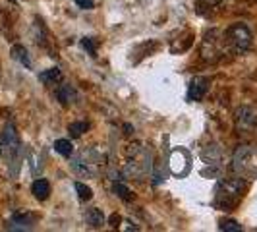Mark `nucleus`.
<instances>
[{"instance_id":"obj_1","label":"nucleus","mask_w":257,"mask_h":232,"mask_svg":"<svg viewBox=\"0 0 257 232\" xmlns=\"http://www.w3.org/2000/svg\"><path fill=\"white\" fill-rule=\"evenodd\" d=\"M245 182L242 178H222L215 186V195H213V205L220 211H230L232 207L240 203L244 197Z\"/></svg>"},{"instance_id":"obj_2","label":"nucleus","mask_w":257,"mask_h":232,"mask_svg":"<svg viewBox=\"0 0 257 232\" xmlns=\"http://www.w3.org/2000/svg\"><path fill=\"white\" fill-rule=\"evenodd\" d=\"M232 167L238 176L253 180L257 178V147L255 145H240L234 153Z\"/></svg>"},{"instance_id":"obj_3","label":"nucleus","mask_w":257,"mask_h":232,"mask_svg":"<svg viewBox=\"0 0 257 232\" xmlns=\"http://www.w3.org/2000/svg\"><path fill=\"white\" fill-rule=\"evenodd\" d=\"M222 41L226 52L242 54L251 47V31L244 24H234L222 33Z\"/></svg>"},{"instance_id":"obj_4","label":"nucleus","mask_w":257,"mask_h":232,"mask_svg":"<svg viewBox=\"0 0 257 232\" xmlns=\"http://www.w3.org/2000/svg\"><path fill=\"white\" fill-rule=\"evenodd\" d=\"M224 52H226L224 41H222V35H220L219 31L207 33L205 39H203V45H201V56L205 60H209V62H215V60H219Z\"/></svg>"},{"instance_id":"obj_5","label":"nucleus","mask_w":257,"mask_h":232,"mask_svg":"<svg viewBox=\"0 0 257 232\" xmlns=\"http://www.w3.org/2000/svg\"><path fill=\"white\" fill-rule=\"evenodd\" d=\"M236 130L240 134H253L257 130V110L251 106H240L236 110Z\"/></svg>"},{"instance_id":"obj_6","label":"nucleus","mask_w":257,"mask_h":232,"mask_svg":"<svg viewBox=\"0 0 257 232\" xmlns=\"http://www.w3.org/2000/svg\"><path fill=\"white\" fill-rule=\"evenodd\" d=\"M170 168H172V172L176 176L188 174V170L192 168V165H190V153L186 149H176L172 153V157H170Z\"/></svg>"},{"instance_id":"obj_7","label":"nucleus","mask_w":257,"mask_h":232,"mask_svg":"<svg viewBox=\"0 0 257 232\" xmlns=\"http://www.w3.org/2000/svg\"><path fill=\"white\" fill-rule=\"evenodd\" d=\"M209 77L197 76L190 81V89H188V101H201L209 91Z\"/></svg>"},{"instance_id":"obj_8","label":"nucleus","mask_w":257,"mask_h":232,"mask_svg":"<svg viewBox=\"0 0 257 232\" xmlns=\"http://www.w3.org/2000/svg\"><path fill=\"white\" fill-rule=\"evenodd\" d=\"M33 224H35V215H31V213H16L10 222H8V228H12V230H29V228H33Z\"/></svg>"},{"instance_id":"obj_9","label":"nucleus","mask_w":257,"mask_h":232,"mask_svg":"<svg viewBox=\"0 0 257 232\" xmlns=\"http://www.w3.org/2000/svg\"><path fill=\"white\" fill-rule=\"evenodd\" d=\"M56 99L60 101V104H64V106H70V104L76 103L77 93H76V89H74L72 85L64 83V85H60V87L56 89Z\"/></svg>"},{"instance_id":"obj_10","label":"nucleus","mask_w":257,"mask_h":232,"mask_svg":"<svg viewBox=\"0 0 257 232\" xmlns=\"http://www.w3.org/2000/svg\"><path fill=\"white\" fill-rule=\"evenodd\" d=\"M31 193L37 197L39 201L49 199V195H51V184H49V180H45V178L35 180L33 182V186H31Z\"/></svg>"},{"instance_id":"obj_11","label":"nucleus","mask_w":257,"mask_h":232,"mask_svg":"<svg viewBox=\"0 0 257 232\" xmlns=\"http://www.w3.org/2000/svg\"><path fill=\"white\" fill-rule=\"evenodd\" d=\"M85 222L89 224L91 228H101L104 224V215L101 209H97V207H93L89 209L87 213H85Z\"/></svg>"},{"instance_id":"obj_12","label":"nucleus","mask_w":257,"mask_h":232,"mask_svg":"<svg viewBox=\"0 0 257 232\" xmlns=\"http://www.w3.org/2000/svg\"><path fill=\"white\" fill-rule=\"evenodd\" d=\"M12 58L14 60H18L22 66H26L27 70L31 68V58H29V52H27L26 47H22V45H14L12 47Z\"/></svg>"},{"instance_id":"obj_13","label":"nucleus","mask_w":257,"mask_h":232,"mask_svg":"<svg viewBox=\"0 0 257 232\" xmlns=\"http://www.w3.org/2000/svg\"><path fill=\"white\" fill-rule=\"evenodd\" d=\"M54 151L60 153L62 157H72L74 145H72L70 140H56V142H54Z\"/></svg>"},{"instance_id":"obj_14","label":"nucleus","mask_w":257,"mask_h":232,"mask_svg":"<svg viewBox=\"0 0 257 232\" xmlns=\"http://www.w3.org/2000/svg\"><path fill=\"white\" fill-rule=\"evenodd\" d=\"M112 192H114L120 199H124V201H132V199H134L132 190H130L128 186H124L122 182H114V184H112Z\"/></svg>"},{"instance_id":"obj_15","label":"nucleus","mask_w":257,"mask_h":232,"mask_svg":"<svg viewBox=\"0 0 257 232\" xmlns=\"http://www.w3.org/2000/svg\"><path fill=\"white\" fill-rule=\"evenodd\" d=\"M87 130H89V124H87V122H72V124L68 126V134L76 140V138H81Z\"/></svg>"},{"instance_id":"obj_16","label":"nucleus","mask_w":257,"mask_h":232,"mask_svg":"<svg viewBox=\"0 0 257 232\" xmlns=\"http://www.w3.org/2000/svg\"><path fill=\"white\" fill-rule=\"evenodd\" d=\"M60 77H62L60 70H58V68H51V70L43 72V74L39 76V79H41L43 83H56V81H60Z\"/></svg>"},{"instance_id":"obj_17","label":"nucleus","mask_w":257,"mask_h":232,"mask_svg":"<svg viewBox=\"0 0 257 232\" xmlns=\"http://www.w3.org/2000/svg\"><path fill=\"white\" fill-rule=\"evenodd\" d=\"M74 188H76L77 197H79L81 201H89L91 197H93V190H91L89 186H85L83 182H76V184H74Z\"/></svg>"},{"instance_id":"obj_18","label":"nucleus","mask_w":257,"mask_h":232,"mask_svg":"<svg viewBox=\"0 0 257 232\" xmlns=\"http://www.w3.org/2000/svg\"><path fill=\"white\" fill-rule=\"evenodd\" d=\"M97 45H99V43H97V41H95L93 37L81 39V47H83L85 51L89 52L91 56H97Z\"/></svg>"},{"instance_id":"obj_19","label":"nucleus","mask_w":257,"mask_h":232,"mask_svg":"<svg viewBox=\"0 0 257 232\" xmlns=\"http://www.w3.org/2000/svg\"><path fill=\"white\" fill-rule=\"evenodd\" d=\"M219 228L220 230H226V232H240L242 230V224H238L236 220L228 219V220H222V222L219 224Z\"/></svg>"},{"instance_id":"obj_20","label":"nucleus","mask_w":257,"mask_h":232,"mask_svg":"<svg viewBox=\"0 0 257 232\" xmlns=\"http://www.w3.org/2000/svg\"><path fill=\"white\" fill-rule=\"evenodd\" d=\"M79 8H83V10H93L95 8V2L93 0H74Z\"/></svg>"},{"instance_id":"obj_21","label":"nucleus","mask_w":257,"mask_h":232,"mask_svg":"<svg viewBox=\"0 0 257 232\" xmlns=\"http://www.w3.org/2000/svg\"><path fill=\"white\" fill-rule=\"evenodd\" d=\"M108 222H110V226H118V224H120V222H122V217H120V215H112V217H110V219H108Z\"/></svg>"},{"instance_id":"obj_22","label":"nucleus","mask_w":257,"mask_h":232,"mask_svg":"<svg viewBox=\"0 0 257 232\" xmlns=\"http://www.w3.org/2000/svg\"><path fill=\"white\" fill-rule=\"evenodd\" d=\"M201 2H205L207 6H217L220 2H224V0H201Z\"/></svg>"}]
</instances>
